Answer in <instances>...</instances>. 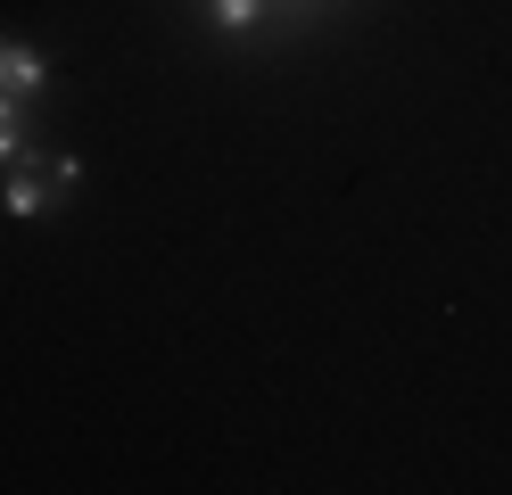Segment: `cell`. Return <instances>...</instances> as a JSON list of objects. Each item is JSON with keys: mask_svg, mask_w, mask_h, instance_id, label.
<instances>
[{"mask_svg": "<svg viewBox=\"0 0 512 495\" xmlns=\"http://www.w3.org/2000/svg\"><path fill=\"white\" fill-rule=\"evenodd\" d=\"M67 198H75V157H58V149L9 157V215H58Z\"/></svg>", "mask_w": 512, "mask_h": 495, "instance_id": "obj_1", "label": "cell"}, {"mask_svg": "<svg viewBox=\"0 0 512 495\" xmlns=\"http://www.w3.org/2000/svg\"><path fill=\"white\" fill-rule=\"evenodd\" d=\"M34 91H42V58L34 50H0V99H17V108H25Z\"/></svg>", "mask_w": 512, "mask_h": 495, "instance_id": "obj_2", "label": "cell"}, {"mask_svg": "<svg viewBox=\"0 0 512 495\" xmlns=\"http://www.w3.org/2000/svg\"><path fill=\"white\" fill-rule=\"evenodd\" d=\"M25 149V108H17V99H0V165H9Z\"/></svg>", "mask_w": 512, "mask_h": 495, "instance_id": "obj_3", "label": "cell"}, {"mask_svg": "<svg viewBox=\"0 0 512 495\" xmlns=\"http://www.w3.org/2000/svg\"><path fill=\"white\" fill-rule=\"evenodd\" d=\"M215 9H223V25H248V17H256V0H215Z\"/></svg>", "mask_w": 512, "mask_h": 495, "instance_id": "obj_4", "label": "cell"}]
</instances>
